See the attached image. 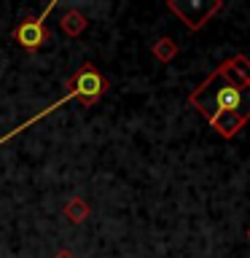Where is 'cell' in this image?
<instances>
[{"instance_id": "6da1fadb", "label": "cell", "mask_w": 250, "mask_h": 258, "mask_svg": "<svg viewBox=\"0 0 250 258\" xmlns=\"http://www.w3.org/2000/svg\"><path fill=\"white\" fill-rule=\"evenodd\" d=\"M189 105L223 140H234L250 121V59L245 54L223 59L189 94Z\"/></svg>"}, {"instance_id": "7a4b0ae2", "label": "cell", "mask_w": 250, "mask_h": 258, "mask_svg": "<svg viewBox=\"0 0 250 258\" xmlns=\"http://www.w3.org/2000/svg\"><path fill=\"white\" fill-rule=\"evenodd\" d=\"M68 89H70L73 94H76V100H78V102L94 105L105 92H108V78H105L92 62H84V64H81V68L70 76Z\"/></svg>"}, {"instance_id": "3957f363", "label": "cell", "mask_w": 250, "mask_h": 258, "mask_svg": "<svg viewBox=\"0 0 250 258\" xmlns=\"http://www.w3.org/2000/svg\"><path fill=\"white\" fill-rule=\"evenodd\" d=\"M167 8L175 16H180V22L191 32H197V30L205 27L218 11H223V0H169Z\"/></svg>"}, {"instance_id": "277c9868", "label": "cell", "mask_w": 250, "mask_h": 258, "mask_svg": "<svg viewBox=\"0 0 250 258\" xmlns=\"http://www.w3.org/2000/svg\"><path fill=\"white\" fill-rule=\"evenodd\" d=\"M54 6H56V3L51 0V3H48L38 16H30V19H24L19 27H14L11 38H14L22 48H27V51H38V48H43L48 40H51V32H48V27H46V16L51 14Z\"/></svg>"}, {"instance_id": "5b68a950", "label": "cell", "mask_w": 250, "mask_h": 258, "mask_svg": "<svg viewBox=\"0 0 250 258\" xmlns=\"http://www.w3.org/2000/svg\"><path fill=\"white\" fill-rule=\"evenodd\" d=\"M59 27H62V32H65L68 38H78L81 32L89 27V22H86V16L81 14V11H76V8H68V11L62 14V19H59Z\"/></svg>"}, {"instance_id": "8992f818", "label": "cell", "mask_w": 250, "mask_h": 258, "mask_svg": "<svg viewBox=\"0 0 250 258\" xmlns=\"http://www.w3.org/2000/svg\"><path fill=\"white\" fill-rule=\"evenodd\" d=\"M62 213H65V218H68L73 226H78V223H84L89 218V205H86L84 197H73L70 202H65Z\"/></svg>"}, {"instance_id": "52a82bcc", "label": "cell", "mask_w": 250, "mask_h": 258, "mask_svg": "<svg viewBox=\"0 0 250 258\" xmlns=\"http://www.w3.org/2000/svg\"><path fill=\"white\" fill-rule=\"evenodd\" d=\"M151 54H153V59H159V62H172L177 56V43L169 35H164L151 46Z\"/></svg>"}, {"instance_id": "ba28073f", "label": "cell", "mask_w": 250, "mask_h": 258, "mask_svg": "<svg viewBox=\"0 0 250 258\" xmlns=\"http://www.w3.org/2000/svg\"><path fill=\"white\" fill-rule=\"evenodd\" d=\"M54 258H76V253H73V250H56Z\"/></svg>"}, {"instance_id": "9c48e42d", "label": "cell", "mask_w": 250, "mask_h": 258, "mask_svg": "<svg viewBox=\"0 0 250 258\" xmlns=\"http://www.w3.org/2000/svg\"><path fill=\"white\" fill-rule=\"evenodd\" d=\"M247 239H250V229H247Z\"/></svg>"}]
</instances>
